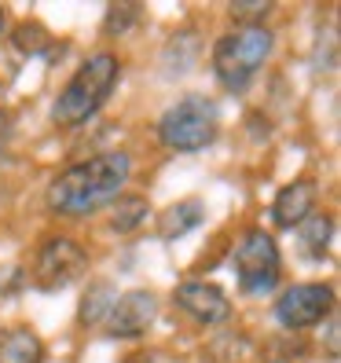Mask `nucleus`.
Listing matches in <instances>:
<instances>
[{"mask_svg": "<svg viewBox=\"0 0 341 363\" xmlns=\"http://www.w3.org/2000/svg\"><path fill=\"white\" fill-rule=\"evenodd\" d=\"M133 177V158L125 151H103L84 162L67 165L52 177L45 191V206L59 217H92L103 206L121 199L125 184Z\"/></svg>", "mask_w": 341, "mask_h": 363, "instance_id": "f257e3e1", "label": "nucleus"}, {"mask_svg": "<svg viewBox=\"0 0 341 363\" xmlns=\"http://www.w3.org/2000/svg\"><path fill=\"white\" fill-rule=\"evenodd\" d=\"M121 81V59L114 52H96L77 67V74L62 84V92L52 103V121L59 129H77L92 121L99 106L111 99V92Z\"/></svg>", "mask_w": 341, "mask_h": 363, "instance_id": "f03ea898", "label": "nucleus"}, {"mask_svg": "<svg viewBox=\"0 0 341 363\" xmlns=\"http://www.w3.org/2000/svg\"><path fill=\"white\" fill-rule=\"evenodd\" d=\"M275 48V33L268 26H235L213 45V74L228 92H246L261 74Z\"/></svg>", "mask_w": 341, "mask_h": 363, "instance_id": "7ed1b4c3", "label": "nucleus"}, {"mask_svg": "<svg viewBox=\"0 0 341 363\" xmlns=\"http://www.w3.org/2000/svg\"><path fill=\"white\" fill-rule=\"evenodd\" d=\"M217 133H220V111L209 96H180L158 118V140L177 155L206 151L217 140Z\"/></svg>", "mask_w": 341, "mask_h": 363, "instance_id": "20e7f679", "label": "nucleus"}, {"mask_svg": "<svg viewBox=\"0 0 341 363\" xmlns=\"http://www.w3.org/2000/svg\"><path fill=\"white\" fill-rule=\"evenodd\" d=\"M231 272H235V283L242 294L250 297H264L279 286V275H283V253L275 246V239L268 231L253 228L246 231L235 253H231Z\"/></svg>", "mask_w": 341, "mask_h": 363, "instance_id": "39448f33", "label": "nucleus"}, {"mask_svg": "<svg viewBox=\"0 0 341 363\" xmlns=\"http://www.w3.org/2000/svg\"><path fill=\"white\" fill-rule=\"evenodd\" d=\"M84 272H89V250L67 239V235H52V239L37 246L26 279L40 294H55V290H67L70 283H77Z\"/></svg>", "mask_w": 341, "mask_h": 363, "instance_id": "423d86ee", "label": "nucleus"}, {"mask_svg": "<svg viewBox=\"0 0 341 363\" xmlns=\"http://www.w3.org/2000/svg\"><path fill=\"white\" fill-rule=\"evenodd\" d=\"M334 312V286L330 283H294L275 297V323L283 330H308L319 327Z\"/></svg>", "mask_w": 341, "mask_h": 363, "instance_id": "0eeeda50", "label": "nucleus"}, {"mask_svg": "<svg viewBox=\"0 0 341 363\" xmlns=\"http://www.w3.org/2000/svg\"><path fill=\"white\" fill-rule=\"evenodd\" d=\"M158 319V294L155 290H125L121 297H114L111 312H106V334L118 341H133L143 337L155 327Z\"/></svg>", "mask_w": 341, "mask_h": 363, "instance_id": "6e6552de", "label": "nucleus"}, {"mask_svg": "<svg viewBox=\"0 0 341 363\" xmlns=\"http://www.w3.org/2000/svg\"><path fill=\"white\" fill-rule=\"evenodd\" d=\"M173 301L180 312H187L195 323L202 327H224L231 319V301L220 286L202 283V279H187L173 290Z\"/></svg>", "mask_w": 341, "mask_h": 363, "instance_id": "1a4fd4ad", "label": "nucleus"}, {"mask_svg": "<svg viewBox=\"0 0 341 363\" xmlns=\"http://www.w3.org/2000/svg\"><path fill=\"white\" fill-rule=\"evenodd\" d=\"M319 206V184L301 177V180H290L279 195L272 199V220L275 228H297V224H305L312 213Z\"/></svg>", "mask_w": 341, "mask_h": 363, "instance_id": "9d476101", "label": "nucleus"}, {"mask_svg": "<svg viewBox=\"0 0 341 363\" xmlns=\"http://www.w3.org/2000/svg\"><path fill=\"white\" fill-rule=\"evenodd\" d=\"M202 224H206V206L199 199H184V202H173L158 217V235L165 242H177V239H184V235H191Z\"/></svg>", "mask_w": 341, "mask_h": 363, "instance_id": "9b49d317", "label": "nucleus"}, {"mask_svg": "<svg viewBox=\"0 0 341 363\" xmlns=\"http://www.w3.org/2000/svg\"><path fill=\"white\" fill-rule=\"evenodd\" d=\"M0 363H45V341L30 327H11L0 334Z\"/></svg>", "mask_w": 341, "mask_h": 363, "instance_id": "f8f14e48", "label": "nucleus"}, {"mask_svg": "<svg viewBox=\"0 0 341 363\" xmlns=\"http://www.w3.org/2000/svg\"><path fill=\"white\" fill-rule=\"evenodd\" d=\"M330 239H334V217L330 213H312L305 224H297V246L308 261H323L330 253Z\"/></svg>", "mask_w": 341, "mask_h": 363, "instance_id": "ddd939ff", "label": "nucleus"}, {"mask_svg": "<svg viewBox=\"0 0 341 363\" xmlns=\"http://www.w3.org/2000/svg\"><path fill=\"white\" fill-rule=\"evenodd\" d=\"M114 286L106 283V279H99V283H92V290L84 294V301H81V327H92V323H103L106 319V312H111V305H114Z\"/></svg>", "mask_w": 341, "mask_h": 363, "instance_id": "4468645a", "label": "nucleus"}, {"mask_svg": "<svg viewBox=\"0 0 341 363\" xmlns=\"http://www.w3.org/2000/svg\"><path fill=\"white\" fill-rule=\"evenodd\" d=\"M147 202L143 195H125L118 199V209H114V231H133L143 217H147Z\"/></svg>", "mask_w": 341, "mask_h": 363, "instance_id": "2eb2a0df", "label": "nucleus"}, {"mask_svg": "<svg viewBox=\"0 0 341 363\" xmlns=\"http://www.w3.org/2000/svg\"><path fill=\"white\" fill-rule=\"evenodd\" d=\"M228 11L239 26H264V18L272 15V0H235Z\"/></svg>", "mask_w": 341, "mask_h": 363, "instance_id": "dca6fc26", "label": "nucleus"}, {"mask_svg": "<svg viewBox=\"0 0 341 363\" xmlns=\"http://www.w3.org/2000/svg\"><path fill=\"white\" fill-rule=\"evenodd\" d=\"M133 18H140V8H133V4H118V8H111L106 11V23H103V30L106 33H125V26L133 23Z\"/></svg>", "mask_w": 341, "mask_h": 363, "instance_id": "f3484780", "label": "nucleus"}, {"mask_svg": "<svg viewBox=\"0 0 341 363\" xmlns=\"http://www.w3.org/2000/svg\"><path fill=\"white\" fill-rule=\"evenodd\" d=\"M40 40H45V30H40L37 23H23V26H18V33H15V45L23 48V52H26V48H30V52L40 48Z\"/></svg>", "mask_w": 341, "mask_h": 363, "instance_id": "a211bd4d", "label": "nucleus"}, {"mask_svg": "<svg viewBox=\"0 0 341 363\" xmlns=\"http://www.w3.org/2000/svg\"><path fill=\"white\" fill-rule=\"evenodd\" d=\"M18 283H23V272H18L15 264H4V268H0V294H11Z\"/></svg>", "mask_w": 341, "mask_h": 363, "instance_id": "6ab92c4d", "label": "nucleus"}, {"mask_svg": "<svg viewBox=\"0 0 341 363\" xmlns=\"http://www.w3.org/2000/svg\"><path fill=\"white\" fill-rule=\"evenodd\" d=\"M4 23H8V18H4V8H0V37H4Z\"/></svg>", "mask_w": 341, "mask_h": 363, "instance_id": "aec40b11", "label": "nucleus"}]
</instances>
